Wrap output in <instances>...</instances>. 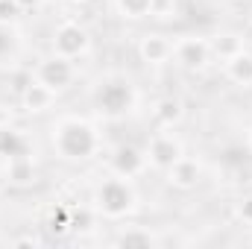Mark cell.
Returning <instances> with one entry per match:
<instances>
[{
  "mask_svg": "<svg viewBox=\"0 0 252 249\" xmlns=\"http://www.w3.org/2000/svg\"><path fill=\"white\" fill-rule=\"evenodd\" d=\"M53 150L64 161H88L100 150V135L85 118H62L50 132Z\"/></svg>",
  "mask_w": 252,
  "mask_h": 249,
  "instance_id": "cell-1",
  "label": "cell"
},
{
  "mask_svg": "<svg viewBox=\"0 0 252 249\" xmlns=\"http://www.w3.org/2000/svg\"><path fill=\"white\" fill-rule=\"evenodd\" d=\"M138 205V193L132 187V179H124V176H109L97 185V193H94V208L97 214H103L106 220H124L135 211Z\"/></svg>",
  "mask_w": 252,
  "mask_h": 249,
  "instance_id": "cell-2",
  "label": "cell"
},
{
  "mask_svg": "<svg viewBox=\"0 0 252 249\" xmlns=\"http://www.w3.org/2000/svg\"><path fill=\"white\" fill-rule=\"evenodd\" d=\"M135 100H138L135 97V88L126 79H106L97 88V94H94L97 109L103 115H109V118H121L126 112H132L135 109Z\"/></svg>",
  "mask_w": 252,
  "mask_h": 249,
  "instance_id": "cell-3",
  "label": "cell"
},
{
  "mask_svg": "<svg viewBox=\"0 0 252 249\" xmlns=\"http://www.w3.org/2000/svg\"><path fill=\"white\" fill-rule=\"evenodd\" d=\"M144 153H147V167H156V170L167 173L185 156V147H182V141L170 129H164V132H158V135L150 138V144H147Z\"/></svg>",
  "mask_w": 252,
  "mask_h": 249,
  "instance_id": "cell-4",
  "label": "cell"
},
{
  "mask_svg": "<svg viewBox=\"0 0 252 249\" xmlns=\"http://www.w3.org/2000/svg\"><path fill=\"white\" fill-rule=\"evenodd\" d=\"M35 79L44 82L50 91L59 94L64 88H70L73 79H76V59H67V56L53 53L50 59H44V62L35 67Z\"/></svg>",
  "mask_w": 252,
  "mask_h": 249,
  "instance_id": "cell-5",
  "label": "cell"
},
{
  "mask_svg": "<svg viewBox=\"0 0 252 249\" xmlns=\"http://www.w3.org/2000/svg\"><path fill=\"white\" fill-rule=\"evenodd\" d=\"M88 47H91V38H88L85 27H79L73 21H64V24L56 27V32H53V53L67 56V59H79V56L88 53Z\"/></svg>",
  "mask_w": 252,
  "mask_h": 249,
  "instance_id": "cell-6",
  "label": "cell"
},
{
  "mask_svg": "<svg viewBox=\"0 0 252 249\" xmlns=\"http://www.w3.org/2000/svg\"><path fill=\"white\" fill-rule=\"evenodd\" d=\"M173 59L179 67L185 70H202L205 64L211 62V44L199 35H185L179 41H173Z\"/></svg>",
  "mask_w": 252,
  "mask_h": 249,
  "instance_id": "cell-7",
  "label": "cell"
},
{
  "mask_svg": "<svg viewBox=\"0 0 252 249\" xmlns=\"http://www.w3.org/2000/svg\"><path fill=\"white\" fill-rule=\"evenodd\" d=\"M109 167L115 176H124V179H135L147 170V153L138 150L135 144H121L115 147V153L109 156Z\"/></svg>",
  "mask_w": 252,
  "mask_h": 249,
  "instance_id": "cell-8",
  "label": "cell"
},
{
  "mask_svg": "<svg viewBox=\"0 0 252 249\" xmlns=\"http://www.w3.org/2000/svg\"><path fill=\"white\" fill-rule=\"evenodd\" d=\"M138 56L147 64H164L173 59V41L161 32H147L138 41Z\"/></svg>",
  "mask_w": 252,
  "mask_h": 249,
  "instance_id": "cell-9",
  "label": "cell"
},
{
  "mask_svg": "<svg viewBox=\"0 0 252 249\" xmlns=\"http://www.w3.org/2000/svg\"><path fill=\"white\" fill-rule=\"evenodd\" d=\"M30 156H32L30 138L15 126H0V161H15V158H30Z\"/></svg>",
  "mask_w": 252,
  "mask_h": 249,
  "instance_id": "cell-10",
  "label": "cell"
},
{
  "mask_svg": "<svg viewBox=\"0 0 252 249\" xmlns=\"http://www.w3.org/2000/svg\"><path fill=\"white\" fill-rule=\"evenodd\" d=\"M53 100H56V91H50L44 82H38L35 76L21 88V106H24V112H30V115H41V112H47L50 106H53Z\"/></svg>",
  "mask_w": 252,
  "mask_h": 249,
  "instance_id": "cell-11",
  "label": "cell"
},
{
  "mask_svg": "<svg viewBox=\"0 0 252 249\" xmlns=\"http://www.w3.org/2000/svg\"><path fill=\"white\" fill-rule=\"evenodd\" d=\"M199 176H202V164H199L196 158H190V156H182V158L167 170V182H170L173 187H179V190L196 187Z\"/></svg>",
  "mask_w": 252,
  "mask_h": 249,
  "instance_id": "cell-12",
  "label": "cell"
},
{
  "mask_svg": "<svg viewBox=\"0 0 252 249\" xmlns=\"http://www.w3.org/2000/svg\"><path fill=\"white\" fill-rule=\"evenodd\" d=\"M182 118H185V103L179 100V97H161V100H156L153 103V121L161 126V129H173V126L182 124Z\"/></svg>",
  "mask_w": 252,
  "mask_h": 249,
  "instance_id": "cell-13",
  "label": "cell"
},
{
  "mask_svg": "<svg viewBox=\"0 0 252 249\" xmlns=\"http://www.w3.org/2000/svg\"><path fill=\"white\" fill-rule=\"evenodd\" d=\"M208 44H211V56H217L220 62H229L232 56H238L241 50H247V38L238 35V32H220Z\"/></svg>",
  "mask_w": 252,
  "mask_h": 249,
  "instance_id": "cell-14",
  "label": "cell"
},
{
  "mask_svg": "<svg viewBox=\"0 0 252 249\" xmlns=\"http://www.w3.org/2000/svg\"><path fill=\"white\" fill-rule=\"evenodd\" d=\"M223 70H226V76L235 82V85H252V53L247 50H241L238 56H232L229 62H223Z\"/></svg>",
  "mask_w": 252,
  "mask_h": 249,
  "instance_id": "cell-15",
  "label": "cell"
},
{
  "mask_svg": "<svg viewBox=\"0 0 252 249\" xmlns=\"http://www.w3.org/2000/svg\"><path fill=\"white\" fill-rule=\"evenodd\" d=\"M6 179L9 185L27 187L35 182V164H32V156L30 158H15V161H6Z\"/></svg>",
  "mask_w": 252,
  "mask_h": 249,
  "instance_id": "cell-16",
  "label": "cell"
},
{
  "mask_svg": "<svg viewBox=\"0 0 252 249\" xmlns=\"http://www.w3.org/2000/svg\"><path fill=\"white\" fill-rule=\"evenodd\" d=\"M115 244L118 247H126V249H147L156 244V238L147 232V229H141V226H129V229H124L118 238H115Z\"/></svg>",
  "mask_w": 252,
  "mask_h": 249,
  "instance_id": "cell-17",
  "label": "cell"
},
{
  "mask_svg": "<svg viewBox=\"0 0 252 249\" xmlns=\"http://www.w3.org/2000/svg\"><path fill=\"white\" fill-rule=\"evenodd\" d=\"M115 9L126 21H141V18H150L153 0H115Z\"/></svg>",
  "mask_w": 252,
  "mask_h": 249,
  "instance_id": "cell-18",
  "label": "cell"
},
{
  "mask_svg": "<svg viewBox=\"0 0 252 249\" xmlns=\"http://www.w3.org/2000/svg\"><path fill=\"white\" fill-rule=\"evenodd\" d=\"M15 44H18V38H15L12 24H0V62L15 53Z\"/></svg>",
  "mask_w": 252,
  "mask_h": 249,
  "instance_id": "cell-19",
  "label": "cell"
},
{
  "mask_svg": "<svg viewBox=\"0 0 252 249\" xmlns=\"http://www.w3.org/2000/svg\"><path fill=\"white\" fill-rule=\"evenodd\" d=\"M150 18H158V21H170L176 18V0H153V12Z\"/></svg>",
  "mask_w": 252,
  "mask_h": 249,
  "instance_id": "cell-20",
  "label": "cell"
},
{
  "mask_svg": "<svg viewBox=\"0 0 252 249\" xmlns=\"http://www.w3.org/2000/svg\"><path fill=\"white\" fill-rule=\"evenodd\" d=\"M21 15L24 12H21V6L15 0H0V24H15Z\"/></svg>",
  "mask_w": 252,
  "mask_h": 249,
  "instance_id": "cell-21",
  "label": "cell"
},
{
  "mask_svg": "<svg viewBox=\"0 0 252 249\" xmlns=\"http://www.w3.org/2000/svg\"><path fill=\"white\" fill-rule=\"evenodd\" d=\"M70 229V208H56L50 214V232H67Z\"/></svg>",
  "mask_w": 252,
  "mask_h": 249,
  "instance_id": "cell-22",
  "label": "cell"
},
{
  "mask_svg": "<svg viewBox=\"0 0 252 249\" xmlns=\"http://www.w3.org/2000/svg\"><path fill=\"white\" fill-rule=\"evenodd\" d=\"M91 220H94V214L88 208H82V211L70 208V229H91Z\"/></svg>",
  "mask_w": 252,
  "mask_h": 249,
  "instance_id": "cell-23",
  "label": "cell"
},
{
  "mask_svg": "<svg viewBox=\"0 0 252 249\" xmlns=\"http://www.w3.org/2000/svg\"><path fill=\"white\" fill-rule=\"evenodd\" d=\"M235 214H238V220H241L244 226H252V193H247V196L235 205Z\"/></svg>",
  "mask_w": 252,
  "mask_h": 249,
  "instance_id": "cell-24",
  "label": "cell"
},
{
  "mask_svg": "<svg viewBox=\"0 0 252 249\" xmlns=\"http://www.w3.org/2000/svg\"><path fill=\"white\" fill-rule=\"evenodd\" d=\"M18 6H21V12H35V9H41L47 0H15Z\"/></svg>",
  "mask_w": 252,
  "mask_h": 249,
  "instance_id": "cell-25",
  "label": "cell"
},
{
  "mask_svg": "<svg viewBox=\"0 0 252 249\" xmlns=\"http://www.w3.org/2000/svg\"><path fill=\"white\" fill-rule=\"evenodd\" d=\"M247 141H250V150H252V129H250V135H247Z\"/></svg>",
  "mask_w": 252,
  "mask_h": 249,
  "instance_id": "cell-26",
  "label": "cell"
},
{
  "mask_svg": "<svg viewBox=\"0 0 252 249\" xmlns=\"http://www.w3.org/2000/svg\"><path fill=\"white\" fill-rule=\"evenodd\" d=\"M250 241H252V226H250Z\"/></svg>",
  "mask_w": 252,
  "mask_h": 249,
  "instance_id": "cell-27",
  "label": "cell"
}]
</instances>
